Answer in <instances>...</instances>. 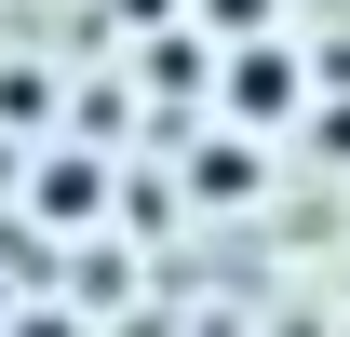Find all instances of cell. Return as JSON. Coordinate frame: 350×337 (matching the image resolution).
<instances>
[{"mask_svg":"<svg viewBox=\"0 0 350 337\" xmlns=\"http://www.w3.org/2000/svg\"><path fill=\"white\" fill-rule=\"evenodd\" d=\"M0 337H81V324H68V310H27V297H14V310H0Z\"/></svg>","mask_w":350,"mask_h":337,"instance_id":"5b68a950","label":"cell"},{"mask_svg":"<svg viewBox=\"0 0 350 337\" xmlns=\"http://www.w3.org/2000/svg\"><path fill=\"white\" fill-rule=\"evenodd\" d=\"M0 310H14V270H0Z\"/></svg>","mask_w":350,"mask_h":337,"instance_id":"52a82bcc","label":"cell"},{"mask_svg":"<svg viewBox=\"0 0 350 337\" xmlns=\"http://www.w3.org/2000/svg\"><path fill=\"white\" fill-rule=\"evenodd\" d=\"M310 149H323V162L350 175V95H337V108H323V95H310Z\"/></svg>","mask_w":350,"mask_h":337,"instance_id":"277c9868","label":"cell"},{"mask_svg":"<svg viewBox=\"0 0 350 337\" xmlns=\"http://www.w3.org/2000/svg\"><path fill=\"white\" fill-rule=\"evenodd\" d=\"M202 27H269V0H202Z\"/></svg>","mask_w":350,"mask_h":337,"instance_id":"8992f818","label":"cell"},{"mask_svg":"<svg viewBox=\"0 0 350 337\" xmlns=\"http://www.w3.org/2000/svg\"><path fill=\"white\" fill-rule=\"evenodd\" d=\"M189 189H202V203H256V149H243V135H202Z\"/></svg>","mask_w":350,"mask_h":337,"instance_id":"3957f363","label":"cell"},{"mask_svg":"<svg viewBox=\"0 0 350 337\" xmlns=\"http://www.w3.org/2000/svg\"><path fill=\"white\" fill-rule=\"evenodd\" d=\"M216 95H229V122H283V108L310 95V54H283L269 27H243V68H229Z\"/></svg>","mask_w":350,"mask_h":337,"instance_id":"6da1fadb","label":"cell"},{"mask_svg":"<svg viewBox=\"0 0 350 337\" xmlns=\"http://www.w3.org/2000/svg\"><path fill=\"white\" fill-rule=\"evenodd\" d=\"M27 203H41V216H94V203H108V162H94V149H54V162L27 175Z\"/></svg>","mask_w":350,"mask_h":337,"instance_id":"7a4b0ae2","label":"cell"}]
</instances>
